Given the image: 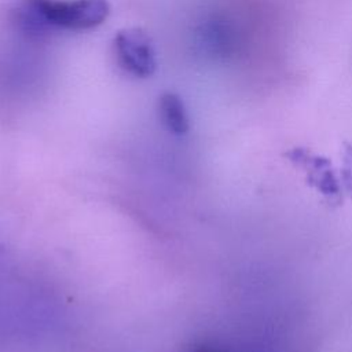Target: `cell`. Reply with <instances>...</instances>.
Here are the masks:
<instances>
[{
	"mask_svg": "<svg viewBox=\"0 0 352 352\" xmlns=\"http://www.w3.org/2000/svg\"><path fill=\"white\" fill-rule=\"evenodd\" d=\"M54 29L87 30L103 23L110 12L106 0H26Z\"/></svg>",
	"mask_w": 352,
	"mask_h": 352,
	"instance_id": "cell-1",
	"label": "cell"
},
{
	"mask_svg": "<svg viewBox=\"0 0 352 352\" xmlns=\"http://www.w3.org/2000/svg\"><path fill=\"white\" fill-rule=\"evenodd\" d=\"M113 47L117 63L125 73L139 78H147L154 74L157 67L155 52L144 30L128 28L117 32Z\"/></svg>",
	"mask_w": 352,
	"mask_h": 352,
	"instance_id": "cell-2",
	"label": "cell"
},
{
	"mask_svg": "<svg viewBox=\"0 0 352 352\" xmlns=\"http://www.w3.org/2000/svg\"><path fill=\"white\" fill-rule=\"evenodd\" d=\"M242 26L227 15H213L206 19L198 32V44L206 56L216 60H228L236 56L243 47Z\"/></svg>",
	"mask_w": 352,
	"mask_h": 352,
	"instance_id": "cell-3",
	"label": "cell"
},
{
	"mask_svg": "<svg viewBox=\"0 0 352 352\" xmlns=\"http://www.w3.org/2000/svg\"><path fill=\"white\" fill-rule=\"evenodd\" d=\"M158 116L162 125L173 135H184L190 128L186 106L173 92H165L158 99Z\"/></svg>",
	"mask_w": 352,
	"mask_h": 352,
	"instance_id": "cell-4",
	"label": "cell"
}]
</instances>
